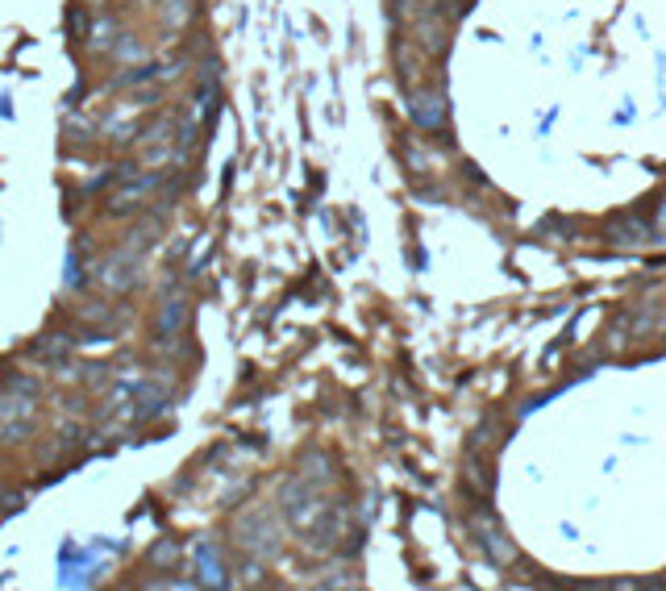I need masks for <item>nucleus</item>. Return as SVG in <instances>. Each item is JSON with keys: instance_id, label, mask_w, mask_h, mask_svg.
I'll list each match as a JSON object with an SVG mask.
<instances>
[{"instance_id": "20e7f679", "label": "nucleus", "mask_w": 666, "mask_h": 591, "mask_svg": "<svg viewBox=\"0 0 666 591\" xmlns=\"http://www.w3.org/2000/svg\"><path fill=\"white\" fill-rule=\"evenodd\" d=\"M155 329H158L163 342H171L176 334H184V329H187V300H184V296H166L163 308H158V326Z\"/></svg>"}, {"instance_id": "9d476101", "label": "nucleus", "mask_w": 666, "mask_h": 591, "mask_svg": "<svg viewBox=\"0 0 666 591\" xmlns=\"http://www.w3.org/2000/svg\"><path fill=\"white\" fill-rule=\"evenodd\" d=\"M441 5H454V0H441Z\"/></svg>"}, {"instance_id": "423d86ee", "label": "nucleus", "mask_w": 666, "mask_h": 591, "mask_svg": "<svg viewBox=\"0 0 666 591\" xmlns=\"http://www.w3.org/2000/svg\"><path fill=\"white\" fill-rule=\"evenodd\" d=\"M412 117L421 121L425 129H438L441 121H446V100L433 92V96H417L412 100Z\"/></svg>"}, {"instance_id": "6e6552de", "label": "nucleus", "mask_w": 666, "mask_h": 591, "mask_svg": "<svg viewBox=\"0 0 666 591\" xmlns=\"http://www.w3.org/2000/svg\"><path fill=\"white\" fill-rule=\"evenodd\" d=\"M67 337H50V342H38L34 346V355H42V358H63L67 355Z\"/></svg>"}, {"instance_id": "f257e3e1", "label": "nucleus", "mask_w": 666, "mask_h": 591, "mask_svg": "<svg viewBox=\"0 0 666 591\" xmlns=\"http://www.w3.org/2000/svg\"><path fill=\"white\" fill-rule=\"evenodd\" d=\"M237 542H242L246 554H255V558H275V554H279V529H275L271 513H267V508L246 513L242 521H237Z\"/></svg>"}, {"instance_id": "7ed1b4c3", "label": "nucleus", "mask_w": 666, "mask_h": 591, "mask_svg": "<svg viewBox=\"0 0 666 591\" xmlns=\"http://www.w3.org/2000/svg\"><path fill=\"white\" fill-rule=\"evenodd\" d=\"M155 184H158L155 171H146V175H134L126 187H121V192H113V196H108V213H129L134 205H142V200L150 196V187H155Z\"/></svg>"}, {"instance_id": "f03ea898", "label": "nucleus", "mask_w": 666, "mask_h": 591, "mask_svg": "<svg viewBox=\"0 0 666 591\" xmlns=\"http://www.w3.org/2000/svg\"><path fill=\"white\" fill-rule=\"evenodd\" d=\"M137 266H142L137 246H117L105 263H100V284H105L108 292H129L137 279Z\"/></svg>"}, {"instance_id": "1a4fd4ad", "label": "nucleus", "mask_w": 666, "mask_h": 591, "mask_svg": "<svg viewBox=\"0 0 666 591\" xmlns=\"http://www.w3.org/2000/svg\"><path fill=\"white\" fill-rule=\"evenodd\" d=\"M179 558V546L176 542H158L155 550H150V562H155V566H163V562H176Z\"/></svg>"}, {"instance_id": "39448f33", "label": "nucleus", "mask_w": 666, "mask_h": 591, "mask_svg": "<svg viewBox=\"0 0 666 591\" xmlns=\"http://www.w3.org/2000/svg\"><path fill=\"white\" fill-rule=\"evenodd\" d=\"M197 583H213V587H221L226 583V571H221V554H217L213 542H200L197 546Z\"/></svg>"}, {"instance_id": "0eeeda50", "label": "nucleus", "mask_w": 666, "mask_h": 591, "mask_svg": "<svg viewBox=\"0 0 666 591\" xmlns=\"http://www.w3.org/2000/svg\"><path fill=\"white\" fill-rule=\"evenodd\" d=\"M479 542H483V550H491V558L496 562H509L512 558V546H509V537L496 529V525H488V529H479Z\"/></svg>"}]
</instances>
